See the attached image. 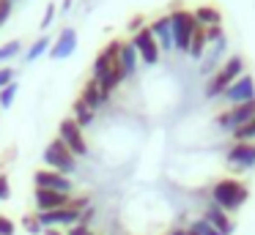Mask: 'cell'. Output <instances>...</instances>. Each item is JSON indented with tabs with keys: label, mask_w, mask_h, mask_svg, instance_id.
Returning a JSON list of instances; mask_svg holds the SVG:
<instances>
[{
	"label": "cell",
	"mask_w": 255,
	"mask_h": 235,
	"mask_svg": "<svg viewBox=\"0 0 255 235\" xmlns=\"http://www.w3.org/2000/svg\"><path fill=\"white\" fill-rule=\"evenodd\" d=\"M247 200H250V189L236 178H222V180H217V183L211 186V202L220 205L225 213L239 211Z\"/></svg>",
	"instance_id": "obj_1"
},
{
	"label": "cell",
	"mask_w": 255,
	"mask_h": 235,
	"mask_svg": "<svg viewBox=\"0 0 255 235\" xmlns=\"http://www.w3.org/2000/svg\"><path fill=\"white\" fill-rule=\"evenodd\" d=\"M41 158H44L47 169H55V172L66 175V178L74 172V169H77V156H74V153L69 151L66 145H63V140H61V137L50 140V145L44 148Z\"/></svg>",
	"instance_id": "obj_2"
},
{
	"label": "cell",
	"mask_w": 255,
	"mask_h": 235,
	"mask_svg": "<svg viewBox=\"0 0 255 235\" xmlns=\"http://www.w3.org/2000/svg\"><path fill=\"white\" fill-rule=\"evenodd\" d=\"M170 25H173V49H178V52H187L189 44H192V36L195 30H198V22H195L192 11H170Z\"/></svg>",
	"instance_id": "obj_3"
},
{
	"label": "cell",
	"mask_w": 255,
	"mask_h": 235,
	"mask_svg": "<svg viewBox=\"0 0 255 235\" xmlns=\"http://www.w3.org/2000/svg\"><path fill=\"white\" fill-rule=\"evenodd\" d=\"M58 137L63 140V145L74 153V156H88V145H85L83 129L74 123V118H63L58 123Z\"/></svg>",
	"instance_id": "obj_4"
},
{
	"label": "cell",
	"mask_w": 255,
	"mask_h": 235,
	"mask_svg": "<svg viewBox=\"0 0 255 235\" xmlns=\"http://www.w3.org/2000/svg\"><path fill=\"white\" fill-rule=\"evenodd\" d=\"M222 101H228L231 107L236 104H247V101H255V79L250 74H242L233 85H228V90L222 93Z\"/></svg>",
	"instance_id": "obj_5"
},
{
	"label": "cell",
	"mask_w": 255,
	"mask_h": 235,
	"mask_svg": "<svg viewBox=\"0 0 255 235\" xmlns=\"http://www.w3.org/2000/svg\"><path fill=\"white\" fill-rule=\"evenodd\" d=\"M132 44H134V49H137V55H140V58H143L148 66H156V63H159L162 49H159V44H156V38H154V33H151V27H143V30L134 33Z\"/></svg>",
	"instance_id": "obj_6"
},
{
	"label": "cell",
	"mask_w": 255,
	"mask_h": 235,
	"mask_svg": "<svg viewBox=\"0 0 255 235\" xmlns=\"http://www.w3.org/2000/svg\"><path fill=\"white\" fill-rule=\"evenodd\" d=\"M33 183L36 189H50V191H61V194H72L74 183L66 178V175L55 172V169H36L33 172Z\"/></svg>",
	"instance_id": "obj_7"
},
{
	"label": "cell",
	"mask_w": 255,
	"mask_h": 235,
	"mask_svg": "<svg viewBox=\"0 0 255 235\" xmlns=\"http://www.w3.org/2000/svg\"><path fill=\"white\" fill-rule=\"evenodd\" d=\"M36 219H39V224L44 230L50 227H74V224H80V211L77 208H58V211H47V213H36Z\"/></svg>",
	"instance_id": "obj_8"
},
{
	"label": "cell",
	"mask_w": 255,
	"mask_h": 235,
	"mask_svg": "<svg viewBox=\"0 0 255 235\" xmlns=\"http://www.w3.org/2000/svg\"><path fill=\"white\" fill-rule=\"evenodd\" d=\"M33 202L39 208V213H47V211H58V208H69L72 205V194H61V191H50V189H33Z\"/></svg>",
	"instance_id": "obj_9"
},
{
	"label": "cell",
	"mask_w": 255,
	"mask_h": 235,
	"mask_svg": "<svg viewBox=\"0 0 255 235\" xmlns=\"http://www.w3.org/2000/svg\"><path fill=\"white\" fill-rule=\"evenodd\" d=\"M228 164L239 169H253L255 167V142H236L231 151L225 153Z\"/></svg>",
	"instance_id": "obj_10"
},
{
	"label": "cell",
	"mask_w": 255,
	"mask_h": 235,
	"mask_svg": "<svg viewBox=\"0 0 255 235\" xmlns=\"http://www.w3.org/2000/svg\"><path fill=\"white\" fill-rule=\"evenodd\" d=\"M77 49V33L72 30V27H63V33L52 41V47H50V58L52 60H63V58H69V55Z\"/></svg>",
	"instance_id": "obj_11"
},
{
	"label": "cell",
	"mask_w": 255,
	"mask_h": 235,
	"mask_svg": "<svg viewBox=\"0 0 255 235\" xmlns=\"http://www.w3.org/2000/svg\"><path fill=\"white\" fill-rule=\"evenodd\" d=\"M151 33H154L156 44H159L162 52H170L173 49V25H170V14L159 16V19L151 22Z\"/></svg>",
	"instance_id": "obj_12"
},
{
	"label": "cell",
	"mask_w": 255,
	"mask_h": 235,
	"mask_svg": "<svg viewBox=\"0 0 255 235\" xmlns=\"http://www.w3.org/2000/svg\"><path fill=\"white\" fill-rule=\"evenodd\" d=\"M80 101H85V107L96 112V109H99L102 104L110 101V93L102 90L96 79H88V82H85V87H83V93H80Z\"/></svg>",
	"instance_id": "obj_13"
},
{
	"label": "cell",
	"mask_w": 255,
	"mask_h": 235,
	"mask_svg": "<svg viewBox=\"0 0 255 235\" xmlns=\"http://www.w3.org/2000/svg\"><path fill=\"white\" fill-rule=\"evenodd\" d=\"M203 219H206V222H209V224H211V227H214V230H220L222 235H231V233H233V222H231V219H228V213L222 211L220 205H214V202H211V205L206 208Z\"/></svg>",
	"instance_id": "obj_14"
},
{
	"label": "cell",
	"mask_w": 255,
	"mask_h": 235,
	"mask_svg": "<svg viewBox=\"0 0 255 235\" xmlns=\"http://www.w3.org/2000/svg\"><path fill=\"white\" fill-rule=\"evenodd\" d=\"M137 49H134L132 41H121V49H118V60H121V69L127 77L134 74V69H137Z\"/></svg>",
	"instance_id": "obj_15"
},
{
	"label": "cell",
	"mask_w": 255,
	"mask_h": 235,
	"mask_svg": "<svg viewBox=\"0 0 255 235\" xmlns=\"http://www.w3.org/2000/svg\"><path fill=\"white\" fill-rule=\"evenodd\" d=\"M195 22H198L200 27H211V25H222V11L217 8V5H198V8L192 11Z\"/></svg>",
	"instance_id": "obj_16"
},
{
	"label": "cell",
	"mask_w": 255,
	"mask_h": 235,
	"mask_svg": "<svg viewBox=\"0 0 255 235\" xmlns=\"http://www.w3.org/2000/svg\"><path fill=\"white\" fill-rule=\"evenodd\" d=\"M228 85H233V79L220 69L217 74H211V79H209V82H206V98H217V96H222V93L228 90Z\"/></svg>",
	"instance_id": "obj_17"
},
{
	"label": "cell",
	"mask_w": 255,
	"mask_h": 235,
	"mask_svg": "<svg viewBox=\"0 0 255 235\" xmlns=\"http://www.w3.org/2000/svg\"><path fill=\"white\" fill-rule=\"evenodd\" d=\"M231 120H233V129H239V126L255 120V101H247V104H236V107H231Z\"/></svg>",
	"instance_id": "obj_18"
},
{
	"label": "cell",
	"mask_w": 255,
	"mask_h": 235,
	"mask_svg": "<svg viewBox=\"0 0 255 235\" xmlns=\"http://www.w3.org/2000/svg\"><path fill=\"white\" fill-rule=\"evenodd\" d=\"M50 47H52V38L41 33V36L36 38L33 44H30V49H28V55H25V60H28V63H33V60H39L41 55H47V52H50Z\"/></svg>",
	"instance_id": "obj_19"
},
{
	"label": "cell",
	"mask_w": 255,
	"mask_h": 235,
	"mask_svg": "<svg viewBox=\"0 0 255 235\" xmlns=\"http://www.w3.org/2000/svg\"><path fill=\"white\" fill-rule=\"evenodd\" d=\"M206 33H203V27H198V30H195V36H192V44H189V49H187V55L192 60H200L206 55Z\"/></svg>",
	"instance_id": "obj_20"
},
{
	"label": "cell",
	"mask_w": 255,
	"mask_h": 235,
	"mask_svg": "<svg viewBox=\"0 0 255 235\" xmlns=\"http://www.w3.org/2000/svg\"><path fill=\"white\" fill-rule=\"evenodd\" d=\"M107 71H110V55H107V49H99V55H96V60H94V77H91V79L102 82L107 77Z\"/></svg>",
	"instance_id": "obj_21"
},
{
	"label": "cell",
	"mask_w": 255,
	"mask_h": 235,
	"mask_svg": "<svg viewBox=\"0 0 255 235\" xmlns=\"http://www.w3.org/2000/svg\"><path fill=\"white\" fill-rule=\"evenodd\" d=\"M72 112H74V123L80 126V129H83V126H91L94 123V109H88L85 107V101H74V107H72Z\"/></svg>",
	"instance_id": "obj_22"
},
{
	"label": "cell",
	"mask_w": 255,
	"mask_h": 235,
	"mask_svg": "<svg viewBox=\"0 0 255 235\" xmlns=\"http://www.w3.org/2000/svg\"><path fill=\"white\" fill-rule=\"evenodd\" d=\"M231 134H233V140H236V142H250V140H255V120H250V123L233 129Z\"/></svg>",
	"instance_id": "obj_23"
},
{
	"label": "cell",
	"mask_w": 255,
	"mask_h": 235,
	"mask_svg": "<svg viewBox=\"0 0 255 235\" xmlns=\"http://www.w3.org/2000/svg\"><path fill=\"white\" fill-rule=\"evenodd\" d=\"M19 52H22V44H19V41H6L3 47H0V63H6V60L17 58Z\"/></svg>",
	"instance_id": "obj_24"
},
{
	"label": "cell",
	"mask_w": 255,
	"mask_h": 235,
	"mask_svg": "<svg viewBox=\"0 0 255 235\" xmlns=\"http://www.w3.org/2000/svg\"><path fill=\"white\" fill-rule=\"evenodd\" d=\"M17 90H19V85L17 82H11V85H6L3 90H0V107L3 109H8L14 104V98H17Z\"/></svg>",
	"instance_id": "obj_25"
},
{
	"label": "cell",
	"mask_w": 255,
	"mask_h": 235,
	"mask_svg": "<svg viewBox=\"0 0 255 235\" xmlns=\"http://www.w3.org/2000/svg\"><path fill=\"white\" fill-rule=\"evenodd\" d=\"M189 227H192V230H195V233H198V235H222L220 230H214V227H211V224L206 222L203 216H200V219H195V222L189 224Z\"/></svg>",
	"instance_id": "obj_26"
},
{
	"label": "cell",
	"mask_w": 255,
	"mask_h": 235,
	"mask_svg": "<svg viewBox=\"0 0 255 235\" xmlns=\"http://www.w3.org/2000/svg\"><path fill=\"white\" fill-rule=\"evenodd\" d=\"M14 77H17V71H14V69H8V66H0V90H3L6 85H11V82H17Z\"/></svg>",
	"instance_id": "obj_27"
},
{
	"label": "cell",
	"mask_w": 255,
	"mask_h": 235,
	"mask_svg": "<svg viewBox=\"0 0 255 235\" xmlns=\"http://www.w3.org/2000/svg\"><path fill=\"white\" fill-rule=\"evenodd\" d=\"M22 224H25V230H28L30 235H41L44 230H41V224H39V219L36 216H25L22 219Z\"/></svg>",
	"instance_id": "obj_28"
},
{
	"label": "cell",
	"mask_w": 255,
	"mask_h": 235,
	"mask_svg": "<svg viewBox=\"0 0 255 235\" xmlns=\"http://www.w3.org/2000/svg\"><path fill=\"white\" fill-rule=\"evenodd\" d=\"M11 200V186H8V175L0 172V202Z\"/></svg>",
	"instance_id": "obj_29"
},
{
	"label": "cell",
	"mask_w": 255,
	"mask_h": 235,
	"mask_svg": "<svg viewBox=\"0 0 255 235\" xmlns=\"http://www.w3.org/2000/svg\"><path fill=\"white\" fill-rule=\"evenodd\" d=\"M14 233H17V224L8 216H0V235H14Z\"/></svg>",
	"instance_id": "obj_30"
},
{
	"label": "cell",
	"mask_w": 255,
	"mask_h": 235,
	"mask_svg": "<svg viewBox=\"0 0 255 235\" xmlns=\"http://www.w3.org/2000/svg\"><path fill=\"white\" fill-rule=\"evenodd\" d=\"M203 33H206V41H220V38H222V25L203 27Z\"/></svg>",
	"instance_id": "obj_31"
},
{
	"label": "cell",
	"mask_w": 255,
	"mask_h": 235,
	"mask_svg": "<svg viewBox=\"0 0 255 235\" xmlns=\"http://www.w3.org/2000/svg\"><path fill=\"white\" fill-rule=\"evenodd\" d=\"M217 126H220V129H225V131H233L231 109H228V112H220V115H217Z\"/></svg>",
	"instance_id": "obj_32"
},
{
	"label": "cell",
	"mask_w": 255,
	"mask_h": 235,
	"mask_svg": "<svg viewBox=\"0 0 255 235\" xmlns=\"http://www.w3.org/2000/svg\"><path fill=\"white\" fill-rule=\"evenodd\" d=\"M11 3L14 0H0V25H6L8 16H11Z\"/></svg>",
	"instance_id": "obj_33"
},
{
	"label": "cell",
	"mask_w": 255,
	"mask_h": 235,
	"mask_svg": "<svg viewBox=\"0 0 255 235\" xmlns=\"http://www.w3.org/2000/svg\"><path fill=\"white\" fill-rule=\"evenodd\" d=\"M55 11H58V8H55V5H52V3H50V5H47V11H44V16H41V30H47V27H50V25H52V19H55Z\"/></svg>",
	"instance_id": "obj_34"
},
{
	"label": "cell",
	"mask_w": 255,
	"mask_h": 235,
	"mask_svg": "<svg viewBox=\"0 0 255 235\" xmlns=\"http://www.w3.org/2000/svg\"><path fill=\"white\" fill-rule=\"evenodd\" d=\"M66 235H94V233H91V227H85V224H74V227L66 230Z\"/></svg>",
	"instance_id": "obj_35"
},
{
	"label": "cell",
	"mask_w": 255,
	"mask_h": 235,
	"mask_svg": "<svg viewBox=\"0 0 255 235\" xmlns=\"http://www.w3.org/2000/svg\"><path fill=\"white\" fill-rule=\"evenodd\" d=\"M96 216V211L94 208H85V211H80V224H85V227H88L91 224V219Z\"/></svg>",
	"instance_id": "obj_36"
},
{
	"label": "cell",
	"mask_w": 255,
	"mask_h": 235,
	"mask_svg": "<svg viewBox=\"0 0 255 235\" xmlns=\"http://www.w3.org/2000/svg\"><path fill=\"white\" fill-rule=\"evenodd\" d=\"M129 30H134V33L143 30V16H134V19L129 22Z\"/></svg>",
	"instance_id": "obj_37"
},
{
	"label": "cell",
	"mask_w": 255,
	"mask_h": 235,
	"mask_svg": "<svg viewBox=\"0 0 255 235\" xmlns=\"http://www.w3.org/2000/svg\"><path fill=\"white\" fill-rule=\"evenodd\" d=\"M167 235H187V227H173Z\"/></svg>",
	"instance_id": "obj_38"
},
{
	"label": "cell",
	"mask_w": 255,
	"mask_h": 235,
	"mask_svg": "<svg viewBox=\"0 0 255 235\" xmlns=\"http://www.w3.org/2000/svg\"><path fill=\"white\" fill-rule=\"evenodd\" d=\"M44 235H66V233H61V230H55V227H50V230H44Z\"/></svg>",
	"instance_id": "obj_39"
},
{
	"label": "cell",
	"mask_w": 255,
	"mask_h": 235,
	"mask_svg": "<svg viewBox=\"0 0 255 235\" xmlns=\"http://www.w3.org/2000/svg\"><path fill=\"white\" fill-rule=\"evenodd\" d=\"M66 8H72V0H63V11Z\"/></svg>",
	"instance_id": "obj_40"
},
{
	"label": "cell",
	"mask_w": 255,
	"mask_h": 235,
	"mask_svg": "<svg viewBox=\"0 0 255 235\" xmlns=\"http://www.w3.org/2000/svg\"><path fill=\"white\" fill-rule=\"evenodd\" d=\"M187 235H198V233H195V230H192V227H187Z\"/></svg>",
	"instance_id": "obj_41"
}]
</instances>
